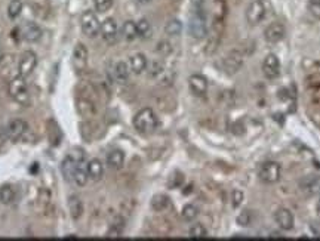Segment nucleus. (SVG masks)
<instances>
[{"label": "nucleus", "mask_w": 320, "mask_h": 241, "mask_svg": "<svg viewBox=\"0 0 320 241\" xmlns=\"http://www.w3.org/2000/svg\"><path fill=\"white\" fill-rule=\"evenodd\" d=\"M88 64V49L83 43H77L73 51V65L77 70H83Z\"/></svg>", "instance_id": "nucleus-18"}, {"label": "nucleus", "mask_w": 320, "mask_h": 241, "mask_svg": "<svg viewBox=\"0 0 320 241\" xmlns=\"http://www.w3.org/2000/svg\"><path fill=\"white\" fill-rule=\"evenodd\" d=\"M243 64V57L239 51H231L225 58H224V70L228 74H234L240 70Z\"/></svg>", "instance_id": "nucleus-15"}, {"label": "nucleus", "mask_w": 320, "mask_h": 241, "mask_svg": "<svg viewBox=\"0 0 320 241\" xmlns=\"http://www.w3.org/2000/svg\"><path fill=\"white\" fill-rule=\"evenodd\" d=\"M129 76H130V68L125 61H119L116 65H114V79L117 83L120 84H126L129 80Z\"/></svg>", "instance_id": "nucleus-21"}, {"label": "nucleus", "mask_w": 320, "mask_h": 241, "mask_svg": "<svg viewBox=\"0 0 320 241\" xmlns=\"http://www.w3.org/2000/svg\"><path fill=\"white\" fill-rule=\"evenodd\" d=\"M129 68L133 74H141L147 70V58L144 54H135L129 60Z\"/></svg>", "instance_id": "nucleus-20"}, {"label": "nucleus", "mask_w": 320, "mask_h": 241, "mask_svg": "<svg viewBox=\"0 0 320 241\" xmlns=\"http://www.w3.org/2000/svg\"><path fill=\"white\" fill-rule=\"evenodd\" d=\"M262 73L268 79H276L280 74V60L274 54H268L262 61Z\"/></svg>", "instance_id": "nucleus-9"}, {"label": "nucleus", "mask_w": 320, "mask_h": 241, "mask_svg": "<svg viewBox=\"0 0 320 241\" xmlns=\"http://www.w3.org/2000/svg\"><path fill=\"white\" fill-rule=\"evenodd\" d=\"M22 12V1L21 0H10L7 6V15L10 19H16Z\"/></svg>", "instance_id": "nucleus-28"}, {"label": "nucleus", "mask_w": 320, "mask_h": 241, "mask_svg": "<svg viewBox=\"0 0 320 241\" xmlns=\"http://www.w3.org/2000/svg\"><path fill=\"white\" fill-rule=\"evenodd\" d=\"M1 61H3V57H1V54H0V62H1Z\"/></svg>", "instance_id": "nucleus-42"}, {"label": "nucleus", "mask_w": 320, "mask_h": 241, "mask_svg": "<svg viewBox=\"0 0 320 241\" xmlns=\"http://www.w3.org/2000/svg\"><path fill=\"white\" fill-rule=\"evenodd\" d=\"M107 164L114 169V170H119L123 167L125 164V153L122 150H113L108 156H107Z\"/></svg>", "instance_id": "nucleus-22"}, {"label": "nucleus", "mask_w": 320, "mask_h": 241, "mask_svg": "<svg viewBox=\"0 0 320 241\" xmlns=\"http://www.w3.org/2000/svg\"><path fill=\"white\" fill-rule=\"evenodd\" d=\"M27 77L15 76L9 83V95L13 101H16L21 105H27L30 102V93H28V83L25 80Z\"/></svg>", "instance_id": "nucleus-2"}, {"label": "nucleus", "mask_w": 320, "mask_h": 241, "mask_svg": "<svg viewBox=\"0 0 320 241\" xmlns=\"http://www.w3.org/2000/svg\"><path fill=\"white\" fill-rule=\"evenodd\" d=\"M189 86H190L193 95L203 96L208 90V80L202 74H193L189 79Z\"/></svg>", "instance_id": "nucleus-17"}, {"label": "nucleus", "mask_w": 320, "mask_h": 241, "mask_svg": "<svg viewBox=\"0 0 320 241\" xmlns=\"http://www.w3.org/2000/svg\"><path fill=\"white\" fill-rule=\"evenodd\" d=\"M181 215H183V219H184V221L192 222V221H194V219L197 218V215H199V209H197L194 204H187V206H184V207H183Z\"/></svg>", "instance_id": "nucleus-30"}, {"label": "nucleus", "mask_w": 320, "mask_h": 241, "mask_svg": "<svg viewBox=\"0 0 320 241\" xmlns=\"http://www.w3.org/2000/svg\"><path fill=\"white\" fill-rule=\"evenodd\" d=\"M252 221H254V213L249 209L242 210L240 215L237 216V224L242 225V227H249L252 224Z\"/></svg>", "instance_id": "nucleus-32"}, {"label": "nucleus", "mask_w": 320, "mask_h": 241, "mask_svg": "<svg viewBox=\"0 0 320 241\" xmlns=\"http://www.w3.org/2000/svg\"><path fill=\"white\" fill-rule=\"evenodd\" d=\"M27 129H28V124L24 120H21V119L12 120L6 126L7 138H9L12 142H18V141L27 133Z\"/></svg>", "instance_id": "nucleus-10"}, {"label": "nucleus", "mask_w": 320, "mask_h": 241, "mask_svg": "<svg viewBox=\"0 0 320 241\" xmlns=\"http://www.w3.org/2000/svg\"><path fill=\"white\" fill-rule=\"evenodd\" d=\"M19 30H21V37L30 43L37 42L42 37V28L34 22H25L22 27H19Z\"/></svg>", "instance_id": "nucleus-16"}, {"label": "nucleus", "mask_w": 320, "mask_h": 241, "mask_svg": "<svg viewBox=\"0 0 320 241\" xmlns=\"http://www.w3.org/2000/svg\"><path fill=\"white\" fill-rule=\"evenodd\" d=\"M274 219L279 225V228H282L283 231H291L294 228V224H295V219H294V215L289 209L286 207H280L276 215H274Z\"/></svg>", "instance_id": "nucleus-14"}, {"label": "nucleus", "mask_w": 320, "mask_h": 241, "mask_svg": "<svg viewBox=\"0 0 320 241\" xmlns=\"http://www.w3.org/2000/svg\"><path fill=\"white\" fill-rule=\"evenodd\" d=\"M94 4H95V9L101 13L107 12L111 9L113 6V0H94Z\"/></svg>", "instance_id": "nucleus-34"}, {"label": "nucleus", "mask_w": 320, "mask_h": 241, "mask_svg": "<svg viewBox=\"0 0 320 241\" xmlns=\"http://www.w3.org/2000/svg\"><path fill=\"white\" fill-rule=\"evenodd\" d=\"M190 3H192V6L194 10H199V9H202V7H203L205 0H190Z\"/></svg>", "instance_id": "nucleus-39"}, {"label": "nucleus", "mask_w": 320, "mask_h": 241, "mask_svg": "<svg viewBox=\"0 0 320 241\" xmlns=\"http://www.w3.org/2000/svg\"><path fill=\"white\" fill-rule=\"evenodd\" d=\"M189 236H190V239L200 240V239H205L208 236V233H206V228L202 224H194L190 228V231H189Z\"/></svg>", "instance_id": "nucleus-31"}, {"label": "nucleus", "mask_w": 320, "mask_h": 241, "mask_svg": "<svg viewBox=\"0 0 320 241\" xmlns=\"http://www.w3.org/2000/svg\"><path fill=\"white\" fill-rule=\"evenodd\" d=\"M267 9L262 0H254L249 3L246 9V19L251 25H258L264 18H265Z\"/></svg>", "instance_id": "nucleus-7"}, {"label": "nucleus", "mask_w": 320, "mask_h": 241, "mask_svg": "<svg viewBox=\"0 0 320 241\" xmlns=\"http://www.w3.org/2000/svg\"><path fill=\"white\" fill-rule=\"evenodd\" d=\"M37 65V55L33 51H25L18 62V74L22 77H28Z\"/></svg>", "instance_id": "nucleus-8"}, {"label": "nucleus", "mask_w": 320, "mask_h": 241, "mask_svg": "<svg viewBox=\"0 0 320 241\" xmlns=\"http://www.w3.org/2000/svg\"><path fill=\"white\" fill-rule=\"evenodd\" d=\"M169 204H171V200L165 194H157L151 200V207H153L154 212H163V210H166L169 207Z\"/></svg>", "instance_id": "nucleus-26"}, {"label": "nucleus", "mask_w": 320, "mask_h": 241, "mask_svg": "<svg viewBox=\"0 0 320 241\" xmlns=\"http://www.w3.org/2000/svg\"><path fill=\"white\" fill-rule=\"evenodd\" d=\"M309 10L315 18L320 19V0H309Z\"/></svg>", "instance_id": "nucleus-36"}, {"label": "nucleus", "mask_w": 320, "mask_h": 241, "mask_svg": "<svg viewBox=\"0 0 320 241\" xmlns=\"http://www.w3.org/2000/svg\"><path fill=\"white\" fill-rule=\"evenodd\" d=\"M68 210H70V215L73 219H79L83 213V204H82V200L77 197V195H71L68 198Z\"/></svg>", "instance_id": "nucleus-24"}, {"label": "nucleus", "mask_w": 320, "mask_h": 241, "mask_svg": "<svg viewBox=\"0 0 320 241\" xmlns=\"http://www.w3.org/2000/svg\"><path fill=\"white\" fill-rule=\"evenodd\" d=\"M242 203H243V192L236 189V191L233 192V206H234V207H239Z\"/></svg>", "instance_id": "nucleus-37"}, {"label": "nucleus", "mask_w": 320, "mask_h": 241, "mask_svg": "<svg viewBox=\"0 0 320 241\" xmlns=\"http://www.w3.org/2000/svg\"><path fill=\"white\" fill-rule=\"evenodd\" d=\"M280 175H282V169H280V164L276 161H265L259 169V179L268 185L279 182Z\"/></svg>", "instance_id": "nucleus-6"}, {"label": "nucleus", "mask_w": 320, "mask_h": 241, "mask_svg": "<svg viewBox=\"0 0 320 241\" xmlns=\"http://www.w3.org/2000/svg\"><path fill=\"white\" fill-rule=\"evenodd\" d=\"M286 34L285 25L282 22H271L265 31H264V37L268 43H279Z\"/></svg>", "instance_id": "nucleus-13"}, {"label": "nucleus", "mask_w": 320, "mask_h": 241, "mask_svg": "<svg viewBox=\"0 0 320 241\" xmlns=\"http://www.w3.org/2000/svg\"><path fill=\"white\" fill-rule=\"evenodd\" d=\"M88 179H89V176H88V163H85V160H83L76 167L74 175H73V181L77 186H83L88 182Z\"/></svg>", "instance_id": "nucleus-23"}, {"label": "nucleus", "mask_w": 320, "mask_h": 241, "mask_svg": "<svg viewBox=\"0 0 320 241\" xmlns=\"http://www.w3.org/2000/svg\"><path fill=\"white\" fill-rule=\"evenodd\" d=\"M165 31H166V34H169V36H180L181 31H183V24H181V21H178V19H171V21L166 24Z\"/></svg>", "instance_id": "nucleus-29"}, {"label": "nucleus", "mask_w": 320, "mask_h": 241, "mask_svg": "<svg viewBox=\"0 0 320 241\" xmlns=\"http://www.w3.org/2000/svg\"><path fill=\"white\" fill-rule=\"evenodd\" d=\"M136 28H138V37H142V39L150 37V34H151V25H150V22L147 19H141L136 24Z\"/></svg>", "instance_id": "nucleus-33"}, {"label": "nucleus", "mask_w": 320, "mask_h": 241, "mask_svg": "<svg viewBox=\"0 0 320 241\" xmlns=\"http://www.w3.org/2000/svg\"><path fill=\"white\" fill-rule=\"evenodd\" d=\"M157 126H159L157 116L151 108H142L133 117V127L139 133H151L157 129Z\"/></svg>", "instance_id": "nucleus-1"}, {"label": "nucleus", "mask_w": 320, "mask_h": 241, "mask_svg": "<svg viewBox=\"0 0 320 241\" xmlns=\"http://www.w3.org/2000/svg\"><path fill=\"white\" fill-rule=\"evenodd\" d=\"M122 234H123V225L114 224V225L108 230L107 237H108V239H117V237H120Z\"/></svg>", "instance_id": "nucleus-35"}, {"label": "nucleus", "mask_w": 320, "mask_h": 241, "mask_svg": "<svg viewBox=\"0 0 320 241\" xmlns=\"http://www.w3.org/2000/svg\"><path fill=\"white\" fill-rule=\"evenodd\" d=\"M138 3H141V4H147V3H150L151 0H136Z\"/></svg>", "instance_id": "nucleus-40"}, {"label": "nucleus", "mask_w": 320, "mask_h": 241, "mask_svg": "<svg viewBox=\"0 0 320 241\" xmlns=\"http://www.w3.org/2000/svg\"><path fill=\"white\" fill-rule=\"evenodd\" d=\"M9 138H7V130H6V127H1L0 126V147L7 141Z\"/></svg>", "instance_id": "nucleus-38"}, {"label": "nucleus", "mask_w": 320, "mask_h": 241, "mask_svg": "<svg viewBox=\"0 0 320 241\" xmlns=\"http://www.w3.org/2000/svg\"><path fill=\"white\" fill-rule=\"evenodd\" d=\"M16 197V191L13 188V185H9V183H4L0 186V201L3 204H10L13 203Z\"/></svg>", "instance_id": "nucleus-25"}, {"label": "nucleus", "mask_w": 320, "mask_h": 241, "mask_svg": "<svg viewBox=\"0 0 320 241\" xmlns=\"http://www.w3.org/2000/svg\"><path fill=\"white\" fill-rule=\"evenodd\" d=\"M318 212H319V215H320V200L318 201Z\"/></svg>", "instance_id": "nucleus-41"}, {"label": "nucleus", "mask_w": 320, "mask_h": 241, "mask_svg": "<svg viewBox=\"0 0 320 241\" xmlns=\"http://www.w3.org/2000/svg\"><path fill=\"white\" fill-rule=\"evenodd\" d=\"M80 27H82V31L85 36L88 37H95L97 34H100V30H101V22L97 16L95 12L92 10H86L82 18H80Z\"/></svg>", "instance_id": "nucleus-5"}, {"label": "nucleus", "mask_w": 320, "mask_h": 241, "mask_svg": "<svg viewBox=\"0 0 320 241\" xmlns=\"http://www.w3.org/2000/svg\"><path fill=\"white\" fill-rule=\"evenodd\" d=\"M103 39L108 43H113L116 39H117V33H119V28H117V22L114 18H107L101 22V30H100Z\"/></svg>", "instance_id": "nucleus-12"}, {"label": "nucleus", "mask_w": 320, "mask_h": 241, "mask_svg": "<svg viewBox=\"0 0 320 241\" xmlns=\"http://www.w3.org/2000/svg\"><path fill=\"white\" fill-rule=\"evenodd\" d=\"M122 36L128 40L132 42L138 37V28H136V24L133 21H126L122 27Z\"/></svg>", "instance_id": "nucleus-27"}, {"label": "nucleus", "mask_w": 320, "mask_h": 241, "mask_svg": "<svg viewBox=\"0 0 320 241\" xmlns=\"http://www.w3.org/2000/svg\"><path fill=\"white\" fill-rule=\"evenodd\" d=\"M300 189L306 195H309V197H313V195L320 194V176H318V175L304 176L300 181Z\"/></svg>", "instance_id": "nucleus-11"}, {"label": "nucleus", "mask_w": 320, "mask_h": 241, "mask_svg": "<svg viewBox=\"0 0 320 241\" xmlns=\"http://www.w3.org/2000/svg\"><path fill=\"white\" fill-rule=\"evenodd\" d=\"M83 160H85V151L80 150V148H74L68 156H65V159L63 160V164H61V172H63V175H64L67 181H73L74 170L79 166V163L83 161Z\"/></svg>", "instance_id": "nucleus-3"}, {"label": "nucleus", "mask_w": 320, "mask_h": 241, "mask_svg": "<svg viewBox=\"0 0 320 241\" xmlns=\"http://www.w3.org/2000/svg\"><path fill=\"white\" fill-rule=\"evenodd\" d=\"M189 31H190V36L197 40L206 37V34H208L206 16L202 9L193 12V15L190 16V22H189Z\"/></svg>", "instance_id": "nucleus-4"}, {"label": "nucleus", "mask_w": 320, "mask_h": 241, "mask_svg": "<svg viewBox=\"0 0 320 241\" xmlns=\"http://www.w3.org/2000/svg\"><path fill=\"white\" fill-rule=\"evenodd\" d=\"M103 175H104V166L98 159H92L91 161H88V176L91 181H101Z\"/></svg>", "instance_id": "nucleus-19"}]
</instances>
